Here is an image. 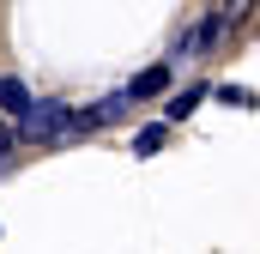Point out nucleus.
I'll return each instance as SVG.
<instances>
[{"label": "nucleus", "mask_w": 260, "mask_h": 254, "mask_svg": "<svg viewBox=\"0 0 260 254\" xmlns=\"http://www.w3.org/2000/svg\"><path fill=\"white\" fill-rule=\"evenodd\" d=\"M18 115H24V139H55V133H61V121H67L61 103H24Z\"/></svg>", "instance_id": "nucleus-1"}, {"label": "nucleus", "mask_w": 260, "mask_h": 254, "mask_svg": "<svg viewBox=\"0 0 260 254\" xmlns=\"http://www.w3.org/2000/svg\"><path fill=\"white\" fill-rule=\"evenodd\" d=\"M224 6H248V0H224Z\"/></svg>", "instance_id": "nucleus-7"}, {"label": "nucleus", "mask_w": 260, "mask_h": 254, "mask_svg": "<svg viewBox=\"0 0 260 254\" xmlns=\"http://www.w3.org/2000/svg\"><path fill=\"white\" fill-rule=\"evenodd\" d=\"M194 103H200V91H182V97H170V121H182Z\"/></svg>", "instance_id": "nucleus-5"}, {"label": "nucleus", "mask_w": 260, "mask_h": 254, "mask_svg": "<svg viewBox=\"0 0 260 254\" xmlns=\"http://www.w3.org/2000/svg\"><path fill=\"white\" fill-rule=\"evenodd\" d=\"M6 151H12V133H6V127H0V157H6Z\"/></svg>", "instance_id": "nucleus-6"}, {"label": "nucleus", "mask_w": 260, "mask_h": 254, "mask_svg": "<svg viewBox=\"0 0 260 254\" xmlns=\"http://www.w3.org/2000/svg\"><path fill=\"white\" fill-rule=\"evenodd\" d=\"M133 151H139V157H151V151H164V127H145V133L133 139Z\"/></svg>", "instance_id": "nucleus-4"}, {"label": "nucleus", "mask_w": 260, "mask_h": 254, "mask_svg": "<svg viewBox=\"0 0 260 254\" xmlns=\"http://www.w3.org/2000/svg\"><path fill=\"white\" fill-rule=\"evenodd\" d=\"M24 103H30V91H24V85H18L12 73H0V109H12V115H18Z\"/></svg>", "instance_id": "nucleus-2"}, {"label": "nucleus", "mask_w": 260, "mask_h": 254, "mask_svg": "<svg viewBox=\"0 0 260 254\" xmlns=\"http://www.w3.org/2000/svg\"><path fill=\"white\" fill-rule=\"evenodd\" d=\"M170 85V67H151V73H139V85H133L127 97H151V91H164Z\"/></svg>", "instance_id": "nucleus-3"}]
</instances>
